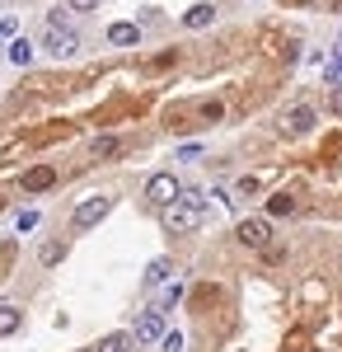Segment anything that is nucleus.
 Masks as SVG:
<instances>
[{
  "instance_id": "24",
  "label": "nucleus",
  "mask_w": 342,
  "mask_h": 352,
  "mask_svg": "<svg viewBox=\"0 0 342 352\" xmlns=\"http://www.w3.org/2000/svg\"><path fill=\"white\" fill-rule=\"evenodd\" d=\"M0 212H5V202H0Z\"/></svg>"
},
{
  "instance_id": "7",
  "label": "nucleus",
  "mask_w": 342,
  "mask_h": 352,
  "mask_svg": "<svg viewBox=\"0 0 342 352\" xmlns=\"http://www.w3.org/2000/svg\"><path fill=\"white\" fill-rule=\"evenodd\" d=\"M310 127H315V109H310V104L286 109V118H282V132H286V136H305Z\"/></svg>"
},
{
  "instance_id": "1",
  "label": "nucleus",
  "mask_w": 342,
  "mask_h": 352,
  "mask_svg": "<svg viewBox=\"0 0 342 352\" xmlns=\"http://www.w3.org/2000/svg\"><path fill=\"white\" fill-rule=\"evenodd\" d=\"M164 226H169L174 235L197 230V226H202V202H187V197H179L174 207H164Z\"/></svg>"
},
{
  "instance_id": "2",
  "label": "nucleus",
  "mask_w": 342,
  "mask_h": 352,
  "mask_svg": "<svg viewBox=\"0 0 342 352\" xmlns=\"http://www.w3.org/2000/svg\"><path fill=\"white\" fill-rule=\"evenodd\" d=\"M113 212V197H104V192H94V197H84L76 212H71V226L76 230H89V226H99V221Z\"/></svg>"
},
{
  "instance_id": "20",
  "label": "nucleus",
  "mask_w": 342,
  "mask_h": 352,
  "mask_svg": "<svg viewBox=\"0 0 342 352\" xmlns=\"http://www.w3.org/2000/svg\"><path fill=\"white\" fill-rule=\"evenodd\" d=\"M159 348H164V352H183V333H164Z\"/></svg>"
},
{
  "instance_id": "18",
  "label": "nucleus",
  "mask_w": 342,
  "mask_h": 352,
  "mask_svg": "<svg viewBox=\"0 0 342 352\" xmlns=\"http://www.w3.org/2000/svg\"><path fill=\"white\" fill-rule=\"evenodd\" d=\"M202 118H207V122H216V118H225V104H216V99H207V104H202Z\"/></svg>"
},
{
  "instance_id": "6",
  "label": "nucleus",
  "mask_w": 342,
  "mask_h": 352,
  "mask_svg": "<svg viewBox=\"0 0 342 352\" xmlns=\"http://www.w3.org/2000/svg\"><path fill=\"white\" fill-rule=\"evenodd\" d=\"M239 244H249V249H267L272 244V226H267L263 217H249V221H239Z\"/></svg>"
},
{
  "instance_id": "21",
  "label": "nucleus",
  "mask_w": 342,
  "mask_h": 352,
  "mask_svg": "<svg viewBox=\"0 0 342 352\" xmlns=\"http://www.w3.org/2000/svg\"><path fill=\"white\" fill-rule=\"evenodd\" d=\"M328 109H333V113H338V118H342V85H338V89H333V94H328Z\"/></svg>"
},
{
  "instance_id": "22",
  "label": "nucleus",
  "mask_w": 342,
  "mask_h": 352,
  "mask_svg": "<svg viewBox=\"0 0 342 352\" xmlns=\"http://www.w3.org/2000/svg\"><path fill=\"white\" fill-rule=\"evenodd\" d=\"M99 0H66V10H94Z\"/></svg>"
},
{
  "instance_id": "9",
  "label": "nucleus",
  "mask_w": 342,
  "mask_h": 352,
  "mask_svg": "<svg viewBox=\"0 0 342 352\" xmlns=\"http://www.w3.org/2000/svg\"><path fill=\"white\" fill-rule=\"evenodd\" d=\"M108 43H113V47H136V43H141V28L136 24H113L108 28Z\"/></svg>"
},
{
  "instance_id": "13",
  "label": "nucleus",
  "mask_w": 342,
  "mask_h": 352,
  "mask_svg": "<svg viewBox=\"0 0 342 352\" xmlns=\"http://www.w3.org/2000/svg\"><path fill=\"white\" fill-rule=\"evenodd\" d=\"M132 343H136L132 333H108V338H99V348H94V352H127Z\"/></svg>"
},
{
  "instance_id": "10",
  "label": "nucleus",
  "mask_w": 342,
  "mask_h": 352,
  "mask_svg": "<svg viewBox=\"0 0 342 352\" xmlns=\"http://www.w3.org/2000/svg\"><path fill=\"white\" fill-rule=\"evenodd\" d=\"M19 324H24V310L19 305H0V338L19 333Z\"/></svg>"
},
{
  "instance_id": "16",
  "label": "nucleus",
  "mask_w": 342,
  "mask_h": 352,
  "mask_svg": "<svg viewBox=\"0 0 342 352\" xmlns=\"http://www.w3.org/2000/svg\"><path fill=\"white\" fill-rule=\"evenodd\" d=\"M169 272H174V263H169V258H155V263L146 268V282H150V287H159V282H164Z\"/></svg>"
},
{
  "instance_id": "4",
  "label": "nucleus",
  "mask_w": 342,
  "mask_h": 352,
  "mask_svg": "<svg viewBox=\"0 0 342 352\" xmlns=\"http://www.w3.org/2000/svg\"><path fill=\"white\" fill-rule=\"evenodd\" d=\"M47 56H56V61H71V56L80 52V38L71 33V28H47Z\"/></svg>"
},
{
  "instance_id": "11",
  "label": "nucleus",
  "mask_w": 342,
  "mask_h": 352,
  "mask_svg": "<svg viewBox=\"0 0 342 352\" xmlns=\"http://www.w3.org/2000/svg\"><path fill=\"white\" fill-rule=\"evenodd\" d=\"M267 212H272V217H290V212H295V192H272V197H267Z\"/></svg>"
},
{
  "instance_id": "8",
  "label": "nucleus",
  "mask_w": 342,
  "mask_h": 352,
  "mask_svg": "<svg viewBox=\"0 0 342 352\" xmlns=\"http://www.w3.org/2000/svg\"><path fill=\"white\" fill-rule=\"evenodd\" d=\"M52 184H56V169H52V164H33V169L24 174V192H47Z\"/></svg>"
},
{
  "instance_id": "15",
  "label": "nucleus",
  "mask_w": 342,
  "mask_h": 352,
  "mask_svg": "<svg viewBox=\"0 0 342 352\" xmlns=\"http://www.w3.org/2000/svg\"><path fill=\"white\" fill-rule=\"evenodd\" d=\"M89 151H94L99 160H108V155H117V151H122V141H117V136H94V146H89Z\"/></svg>"
},
{
  "instance_id": "23",
  "label": "nucleus",
  "mask_w": 342,
  "mask_h": 352,
  "mask_svg": "<svg viewBox=\"0 0 342 352\" xmlns=\"http://www.w3.org/2000/svg\"><path fill=\"white\" fill-rule=\"evenodd\" d=\"M5 38H14V19H0V43Z\"/></svg>"
},
{
  "instance_id": "14",
  "label": "nucleus",
  "mask_w": 342,
  "mask_h": 352,
  "mask_svg": "<svg viewBox=\"0 0 342 352\" xmlns=\"http://www.w3.org/2000/svg\"><path fill=\"white\" fill-rule=\"evenodd\" d=\"M10 61H14V66H28V61H33V43H28V38H14V43H10Z\"/></svg>"
},
{
  "instance_id": "17",
  "label": "nucleus",
  "mask_w": 342,
  "mask_h": 352,
  "mask_svg": "<svg viewBox=\"0 0 342 352\" xmlns=\"http://www.w3.org/2000/svg\"><path fill=\"white\" fill-rule=\"evenodd\" d=\"M38 258H43V263H61V258H66V244H43Z\"/></svg>"
},
{
  "instance_id": "12",
  "label": "nucleus",
  "mask_w": 342,
  "mask_h": 352,
  "mask_svg": "<svg viewBox=\"0 0 342 352\" xmlns=\"http://www.w3.org/2000/svg\"><path fill=\"white\" fill-rule=\"evenodd\" d=\"M211 19H216V10H211V5H192V10L183 14V24H187V28H207Z\"/></svg>"
},
{
  "instance_id": "5",
  "label": "nucleus",
  "mask_w": 342,
  "mask_h": 352,
  "mask_svg": "<svg viewBox=\"0 0 342 352\" xmlns=\"http://www.w3.org/2000/svg\"><path fill=\"white\" fill-rule=\"evenodd\" d=\"M164 333H169V329H164V310H146L132 329L136 343H164Z\"/></svg>"
},
{
  "instance_id": "3",
  "label": "nucleus",
  "mask_w": 342,
  "mask_h": 352,
  "mask_svg": "<svg viewBox=\"0 0 342 352\" xmlns=\"http://www.w3.org/2000/svg\"><path fill=\"white\" fill-rule=\"evenodd\" d=\"M179 197H183V192H179V179H174V174H150V184H146V202H150V207L164 212V207H174Z\"/></svg>"
},
{
  "instance_id": "19",
  "label": "nucleus",
  "mask_w": 342,
  "mask_h": 352,
  "mask_svg": "<svg viewBox=\"0 0 342 352\" xmlns=\"http://www.w3.org/2000/svg\"><path fill=\"white\" fill-rule=\"evenodd\" d=\"M14 226H19V235H24V230H38V212H19Z\"/></svg>"
}]
</instances>
